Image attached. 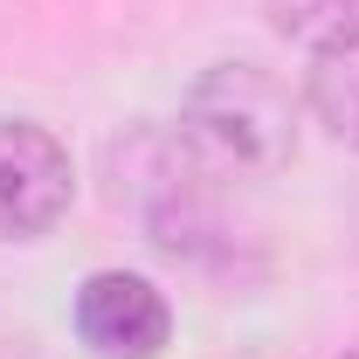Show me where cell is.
<instances>
[{"label":"cell","mask_w":359,"mask_h":359,"mask_svg":"<svg viewBox=\"0 0 359 359\" xmlns=\"http://www.w3.org/2000/svg\"><path fill=\"white\" fill-rule=\"evenodd\" d=\"M180 138L208 173H235V180L283 173L297 159L290 83L269 76L263 62H208L180 104Z\"/></svg>","instance_id":"obj_1"},{"label":"cell","mask_w":359,"mask_h":359,"mask_svg":"<svg viewBox=\"0 0 359 359\" xmlns=\"http://www.w3.org/2000/svg\"><path fill=\"white\" fill-rule=\"evenodd\" d=\"M346 359H359V353H346Z\"/></svg>","instance_id":"obj_6"},{"label":"cell","mask_w":359,"mask_h":359,"mask_svg":"<svg viewBox=\"0 0 359 359\" xmlns=\"http://www.w3.org/2000/svg\"><path fill=\"white\" fill-rule=\"evenodd\" d=\"M304 111H311L339 145L359 152V48L339 55H311V76H304Z\"/></svg>","instance_id":"obj_5"},{"label":"cell","mask_w":359,"mask_h":359,"mask_svg":"<svg viewBox=\"0 0 359 359\" xmlns=\"http://www.w3.org/2000/svg\"><path fill=\"white\" fill-rule=\"evenodd\" d=\"M76 201L69 145L35 118H0V242H42Z\"/></svg>","instance_id":"obj_2"},{"label":"cell","mask_w":359,"mask_h":359,"mask_svg":"<svg viewBox=\"0 0 359 359\" xmlns=\"http://www.w3.org/2000/svg\"><path fill=\"white\" fill-rule=\"evenodd\" d=\"M263 14L283 42L311 48V55L359 48V0H263Z\"/></svg>","instance_id":"obj_4"},{"label":"cell","mask_w":359,"mask_h":359,"mask_svg":"<svg viewBox=\"0 0 359 359\" xmlns=\"http://www.w3.org/2000/svg\"><path fill=\"white\" fill-rule=\"evenodd\" d=\"M76 339L97 359H159L173 339V304L138 269H90L76 290Z\"/></svg>","instance_id":"obj_3"}]
</instances>
